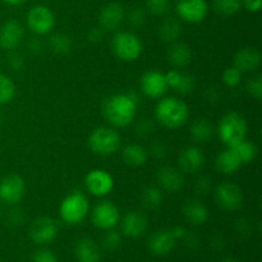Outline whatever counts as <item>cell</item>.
<instances>
[{
	"mask_svg": "<svg viewBox=\"0 0 262 262\" xmlns=\"http://www.w3.org/2000/svg\"><path fill=\"white\" fill-rule=\"evenodd\" d=\"M74 256L78 262H99L101 251L91 238H82L74 246Z\"/></svg>",
	"mask_w": 262,
	"mask_h": 262,
	"instance_id": "obj_23",
	"label": "cell"
},
{
	"mask_svg": "<svg viewBox=\"0 0 262 262\" xmlns=\"http://www.w3.org/2000/svg\"><path fill=\"white\" fill-rule=\"evenodd\" d=\"M191 135L196 142H207L214 135V127L206 119H197L191 127Z\"/></svg>",
	"mask_w": 262,
	"mask_h": 262,
	"instance_id": "obj_29",
	"label": "cell"
},
{
	"mask_svg": "<svg viewBox=\"0 0 262 262\" xmlns=\"http://www.w3.org/2000/svg\"><path fill=\"white\" fill-rule=\"evenodd\" d=\"M182 35V25L176 18H165L159 25V37L165 42H176Z\"/></svg>",
	"mask_w": 262,
	"mask_h": 262,
	"instance_id": "obj_28",
	"label": "cell"
},
{
	"mask_svg": "<svg viewBox=\"0 0 262 262\" xmlns=\"http://www.w3.org/2000/svg\"><path fill=\"white\" fill-rule=\"evenodd\" d=\"M215 194H216V201L219 206L227 211H235L242 207L243 193L242 189L237 184L224 182L217 186Z\"/></svg>",
	"mask_w": 262,
	"mask_h": 262,
	"instance_id": "obj_11",
	"label": "cell"
},
{
	"mask_svg": "<svg viewBox=\"0 0 262 262\" xmlns=\"http://www.w3.org/2000/svg\"><path fill=\"white\" fill-rule=\"evenodd\" d=\"M183 214L186 219L193 225H202L209 219V211L206 206L199 200L187 202L183 206Z\"/></svg>",
	"mask_w": 262,
	"mask_h": 262,
	"instance_id": "obj_25",
	"label": "cell"
},
{
	"mask_svg": "<svg viewBox=\"0 0 262 262\" xmlns=\"http://www.w3.org/2000/svg\"><path fill=\"white\" fill-rule=\"evenodd\" d=\"M128 22L135 28H140L146 22V10L143 8L136 7L128 14Z\"/></svg>",
	"mask_w": 262,
	"mask_h": 262,
	"instance_id": "obj_38",
	"label": "cell"
},
{
	"mask_svg": "<svg viewBox=\"0 0 262 262\" xmlns=\"http://www.w3.org/2000/svg\"><path fill=\"white\" fill-rule=\"evenodd\" d=\"M32 262H58V257L53 251L48 248H41L33 253Z\"/></svg>",
	"mask_w": 262,
	"mask_h": 262,
	"instance_id": "obj_40",
	"label": "cell"
},
{
	"mask_svg": "<svg viewBox=\"0 0 262 262\" xmlns=\"http://www.w3.org/2000/svg\"><path fill=\"white\" fill-rule=\"evenodd\" d=\"M214 9L222 15H234L242 9V0H214Z\"/></svg>",
	"mask_w": 262,
	"mask_h": 262,
	"instance_id": "obj_33",
	"label": "cell"
},
{
	"mask_svg": "<svg viewBox=\"0 0 262 262\" xmlns=\"http://www.w3.org/2000/svg\"><path fill=\"white\" fill-rule=\"evenodd\" d=\"M84 186L91 194L96 197H104L114 188V179L112 174L104 169H94L89 171L84 178Z\"/></svg>",
	"mask_w": 262,
	"mask_h": 262,
	"instance_id": "obj_10",
	"label": "cell"
},
{
	"mask_svg": "<svg viewBox=\"0 0 262 262\" xmlns=\"http://www.w3.org/2000/svg\"><path fill=\"white\" fill-rule=\"evenodd\" d=\"M25 37V27L17 19L7 20L0 27V48L5 50H14Z\"/></svg>",
	"mask_w": 262,
	"mask_h": 262,
	"instance_id": "obj_14",
	"label": "cell"
},
{
	"mask_svg": "<svg viewBox=\"0 0 262 262\" xmlns=\"http://www.w3.org/2000/svg\"><path fill=\"white\" fill-rule=\"evenodd\" d=\"M28 46H30V51L33 54H37L42 50V42L38 38H32L30 43H28Z\"/></svg>",
	"mask_w": 262,
	"mask_h": 262,
	"instance_id": "obj_45",
	"label": "cell"
},
{
	"mask_svg": "<svg viewBox=\"0 0 262 262\" xmlns=\"http://www.w3.org/2000/svg\"><path fill=\"white\" fill-rule=\"evenodd\" d=\"M102 37H104V30L101 27L91 28L87 33V38L91 42H99V41L102 40Z\"/></svg>",
	"mask_w": 262,
	"mask_h": 262,
	"instance_id": "obj_42",
	"label": "cell"
},
{
	"mask_svg": "<svg viewBox=\"0 0 262 262\" xmlns=\"http://www.w3.org/2000/svg\"><path fill=\"white\" fill-rule=\"evenodd\" d=\"M156 119L166 128H179L188 120L189 110L178 97H165L158 102L155 109Z\"/></svg>",
	"mask_w": 262,
	"mask_h": 262,
	"instance_id": "obj_2",
	"label": "cell"
},
{
	"mask_svg": "<svg viewBox=\"0 0 262 262\" xmlns=\"http://www.w3.org/2000/svg\"><path fill=\"white\" fill-rule=\"evenodd\" d=\"M165 79L168 87H170L181 95H187L192 92L194 89V84H196L193 76L183 73L178 69H171L168 73H165Z\"/></svg>",
	"mask_w": 262,
	"mask_h": 262,
	"instance_id": "obj_21",
	"label": "cell"
},
{
	"mask_svg": "<svg viewBox=\"0 0 262 262\" xmlns=\"http://www.w3.org/2000/svg\"><path fill=\"white\" fill-rule=\"evenodd\" d=\"M90 204L87 197L82 192H72L61 201L59 214L61 220L69 225L81 223L89 214Z\"/></svg>",
	"mask_w": 262,
	"mask_h": 262,
	"instance_id": "obj_4",
	"label": "cell"
},
{
	"mask_svg": "<svg viewBox=\"0 0 262 262\" xmlns=\"http://www.w3.org/2000/svg\"><path fill=\"white\" fill-rule=\"evenodd\" d=\"M147 151L141 145H137V143L127 145L124 147V150H123V160L129 166L137 168V166L145 165L146 161H147Z\"/></svg>",
	"mask_w": 262,
	"mask_h": 262,
	"instance_id": "obj_27",
	"label": "cell"
},
{
	"mask_svg": "<svg viewBox=\"0 0 262 262\" xmlns=\"http://www.w3.org/2000/svg\"><path fill=\"white\" fill-rule=\"evenodd\" d=\"M171 233H173V235L176 237V239H182V238H186L187 235V232L186 229H184L183 227H176L171 229Z\"/></svg>",
	"mask_w": 262,
	"mask_h": 262,
	"instance_id": "obj_47",
	"label": "cell"
},
{
	"mask_svg": "<svg viewBox=\"0 0 262 262\" xmlns=\"http://www.w3.org/2000/svg\"><path fill=\"white\" fill-rule=\"evenodd\" d=\"M168 60L176 68H183L192 60V50L187 43L174 42L168 50Z\"/></svg>",
	"mask_w": 262,
	"mask_h": 262,
	"instance_id": "obj_24",
	"label": "cell"
},
{
	"mask_svg": "<svg viewBox=\"0 0 262 262\" xmlns=\"http://www.w3.org/2000/svg\"><path fill=\"white\" fill-rule=\"evenodd\" d=\"M26 193L25 179L18 174H9L0 181V201L7 205H17Z\"/></svg>",
	"mask_w": 262,
	"mask_h": 262,
	"instance_id": "obj_9",
	"label": "cell"
},
{
	"mask_svg": "<svg viewBox=\"0 0 262 262\" xmlns=\"http://www.w3.org/2000/svg\"><path fill=\"white\" fill-rule=\"evenodd\" d=\"M247 91L248 94L252 97H255L256 100H260L262 97V76L257 74L256 77H253L252 79H250L247 83Z\"/></svg>",
	"mask_w": 262,
	"mask_h": 262,
	"instance_id": "obj_39",
	"label": "cell"
},
{
	"mask_svg": "<svg viewBox=\"0 0 262 262\" xmlns=\"http://www.w3.org/2000/svg\"><path fill=\"white\" fill-rule=\"evenodd\" d=\"M146 8L154 15H165L170 10V2L169 0H146Z\"/></svg>",
	"mask_w": 262,
	"mask_h": 262,
	"instance_id": "obj_35",
	"label": "cell"
},
{
	"mask_svg": "<svg viewBox=\"0 0 262 262\" xmlns=\"http://www.w3.org/2000/svg\"><path fill=\"white\" fill-rule=\"evenodd\" d=\"M105 118L114 127H127L137 114V100L130 94H117L106 99L102 106Z\"/></svg>",
	"mask_w": 262,
	"mask_h": 262,
	"instance_id": "obj_1",
	"label": "cell"
},
{
	"mask_svg": "<svg viewBox=\"0 0 262 262\" xmlns=\"http://www.w3.org/2000/svg\"><path fill=\"white\" fill-rule=\"evenodd\" d=\"M242 7H245L248 12L256 13L261 9L262 0H242Z\"/></svg>",
	"mask_w": 262,
	"mask_h": 262,
	"instance_id": "obj_43",
	"label": "cell"
},
{
	"mask_svg": "<svg viewBox=\"0 0 262 262\" xmlns=\"http://www.w3.org/2000/svg\"><path fill=\"white\" fill-rule=\"evenodd\" d=\"M232 148L235 151V154H237V156L239 158L242 164L251 163L257 156V146L252 141L243 140L235 146H233Z\"/></svg>",
	"mask_w": 262,
	"mask_h": 262,
	"instance_id": "obj_30",
	"label": "cell"
},
{
	"mask_svg": "<svg viewBox=\"0 0 262 262\" xmlns=\"http://www.w3.org/2000/svg\"><path fill=\"white\" fill-rule=\"evenodd\" d=\"M205 163V155L201 148L196 146H188L183 148L178 156L179 169L184 173H196Z\"/></svg>",
	"mask_w": 262,
	"mask_h": 262,
	"instance_id": "obj_18",
	"label": "cell"
},
{
	"mask_svg": "<svg viewBox=\"0 0 262 262\" xmlns=\"http://www.w3.org/2000/svg\"><path fill=\"white\" fill-rule=\"evenodd\" d=\"M122 243V235L119 232H115V230L109 229L106 234L104 235V239H102V246H104L106 250L114 251Z\"/></svg>",
	"mask_w": 262,
	"mask_h": 262,
	"instance_id": "obj_37",
	"label": "cell"
},
{
	"mask_svg": "<svg viewBox=\"0 0 262 262\" xmlns=\"http://www.w3.org/2000/svg\"><path fill=\"white\" fill-rule=\"evenodd\" d=\"M151 152L156 158H164L165 156V147L161 143H156V145H152V147H151Z\"/></svg>",
	"mask_w": 262,
	"mask_h": 262,
	"instance_id": "obj_46",
	"label": "cell"
},
{
	"mask_svg": "<svg viewBox=\"0 0 262 262\" xmlns=\"http://www.w3.org/2000/svg\"><path fill=\"white\" fill-rule=\"evenodd\" d=\"M215 165H216L217 170L222 171V173L233 174L241 168L242 163H241L239 158L237 156L235 151L233 150L232 147H229L227 148V150L222 151V152L216 156Z\"/></svg>",
	"mask_w": 262,
	"mask_h": 262,
	"instance_id": "obj_26",
	"label": "cell"
},
{
	"mask_svg": "<svg viewBox=\"0 0 262 262\" xmlns=\"http://www.w3.org/2000/svg\"><path fill=\"white\" fill-rule=\"evenodd\" d=\"M124 19V9L119 3H109L99 15L100 27L104 31H117Z\"/></svg>",
	"mask_w": 262,
	"mask_h": 262,
	"instance_id": "obj_16",
	"label": "cell"
},
{
	"mask_svg": "<svg viewBox=\"0 0 262 262\" xmlns=\"http://www.w3.org/2000/svg\"><path fill=\"white\" fill-rule=\"evenodd\" d=\"M120 136L115 129L109 127H99L92 130L89 137L91 151L100 156H110L120 147Z\"/></svg>",
	"mask_w": 262,
	"mask_h": 262,
	"instance_id": "obj_5",
	"label": "cell"
},
{
	"mask_svg": "<svg viewBox=\"0 0 262 262\" xmlns=\"http://www.w3.org/2000/svg\"><path fill=\"white\" fill-rule=\"evenodd\" d=\"M58 235V224L49 216L36 219L30 228V238L36 245H46Z\"/></svg>",
	"mask_w": 262,
	"mask_h": 262,
	"instance_id": "obj_13",
	"label": "cell"
},
{
	"mask_svg": "<svg viewBox=\"0 0 262 262\" xmlns=\"http://www.w3.org/2000/svg\"><path fill=\"white\" fill-rule=\"evenodd\" d=\"M222 262H239V261L234 257H225V258H223Z\"/></svg>",
	"mask_w": 262,
	"mask_h": 262,
	"instance_id": "obj_50",
	"label": "cell"
},
{
	"mask_svg": "<svg viewBox=\"0 0 262 262\" xmlns=\"http://www.w3.org/2000/svg\"><path fill=\"white\" fill-rule=\"evenodd\" d=\"M15 96V84L12 78L5 74H0V105L12 101Z\"/></svg>",
	"mask_w": 262,
	"mask_h": 262,
	"instance_id": "obj_32",
	"label": "cell"
},
{
	"mask_svg": "<svg viewBox=\"0 0 262 262\" xmlns=\"http://www.w3.org/2000/svg\"><path fill=\"white\" fill-rule=\"evenodd\" d=\"M120 227H122V233L125 237L138 238L145 233L146 228H147V219L142 212L129 211L123 216Z\"/></svg>",
	"mask_w": 262,
	"mask_h": 262,
	"instance_id": "obj_19",
	"label": "cell"
},
{
	"mask_svg": "<svg viewBox=\"0 0 262 262\" xmlns=\"http://www.w3.org/2000/svg\"><path fill=\"white\" fill-rule=\"evenodd\" d=\"M91 219L96 228L102 230L113 229L119 223V209L109 200H102L94 206Z\"/></svg>",
	"mask_w": 262,
	"mask_h": 262,
	"instance_id": "obj_7",
	"label": "cell"
},
{
	"mask_svg": "<svg viewBox=\"0 0 262 262\" xmlns=\"http://www.w3.org/2000/svg\"><path fill=\"white\" fill-rule=\"evenodd\" d=\"M262 60V55L260 50L252 46L243 48L235 54L234 56V67L239 69L242 73L245 72H253L260 67Z\"/></svg>",
	"mask_w": 262,
	"mask_h": 262,
	"instance_id": "obj_20",
	"label": "cell"
},
{
	"mask_svg": "<svg viewBox=\"0 0 262 262\" xmlns=\"http://www.w3.org/2000/svg\"><path fill=\"white\" fill-rule=\"evenodd\" d=\"M241 81H242V72L235 67H229L223 72V82L225 86L233 89V87H237Z\"/></svg>",
	"mask_w": 262,
	"mask_h": 262,
	"instance_id": "obj_36",
	"label": "cell"
},
{
	"mask_svg": "<svg viewBox=\"0 0 262 262\" xmlns=\"http://www.w3.org/2000/svg\"><path fill=\"white\" fill-rule=\"evenodd\" d=\"M113 51L123 61H135L142 53V42L136 33L120 31L113 37Z\"/></svg>",
	"mask_w": 262,
	"mask_h": 262,
	"instance_id": "obj_6",
	"label": "cell"
},
{
	"mask_svg": "<svg viewBox=\"0 0 262 262\" xmlns=\"http://www.w3.org/2000/svg\"><path fill=\"white\" fill-rule=\"evenodd\" d=\"M158 182L165 191L174 192V193L181 191L184 184V179L181 171L171 166H163L161 169H159Z\"/></svg>",
	"mask_w": 262,
	"mask_h": 262,
	"instance_id": "obj_22",
	"label": "cell"
},
{
	"mask_svg": "<svg viewBox=\"0 0 262 262\" xmlns=\"http://www.w3.org/2000/svg\"><path fill=\"white\" fill-rule=\"evenodd\" d=\"M49 46L53 53L58 54V55H66L72 50V40L69 36L64 35V33H55L50 37Z\"/></svg>",
	"mask_w": 262,
	"mask_h": 262,
	"instance_id": "obj_31",
	"label": "cell"
},
{
	"mask_svg": "<svg viewBox=\"0 0 262 262\" xmlns=\"http://www.w3.org/2000/svg\"><path fill=\"white\" fill-rule=\"evenodd\" d=\"M165 74L159 71H147L141 77V90L151 99H160L168 90Z\"/></svg>",
	"mask_w": 262,
	"mask_h": 262,
	"instance_id": "obj_15",
	"label": "cell"
},
{
	"mask_svg": "<svg viewBox=\"0 0 262 262\" xmlns=\"http://www.w3.org/2000/svg\"><path fill=\"white\" fill-rule=\"evenodd\" d=\"M22 211H19V210H14V211H12V216L14 217H10V222L13 223V224H22L23 222V215L20 214Z\"/></svg>",
	"mask_w": 262,
	"mask_h": 262,
	"instance_id": "obj_48",
	"label": "cell"
},
{
	"mask_svg": "<svg viewBox=\"0 0 262 262\" xmlns=\"http://www.w3.org/2000/svg\"><path fill=\"white\" fill-rule=\"evenodd\" d=\"M3 3H5L7 5H12V7H17V5L25 4L27 0H2Z\"/></svg>",
	"mask_w": 262,
	"mask_h": 262,
	"instance_id": "obj_49",
	"label": "cell"
},
{
	"mask_svg": "<svg viewBox=\"0 0 262 262\" xmlns=\"http://www.w3.org/2000/svg\"><path fill=\"white\" fill-rule=\"evenodd\" d=\"M177 239L171 229H164L155 232L148 239V250L155 256H166L176 247Z\"/></svg>",
	"mask_w": 262,
	"mask_h": 262,
	"instance_id": "obj_17",
	"label": "cell"
},
{
	"mask_svg": "<svg viewBox=\"0 0 262 262\" xmlns=\"http://www.w3.org/2000/svg\"><path fill=\"white\" fill-rule=\"evenodd\" d=\"M206 0H178L176 12L182 20L188 23H199L207 15Z\"/></svg>",
	"mask_w": 262,
	"mask_h": 262,
	"instance_id": "obj_12",
	"label": "cell"
},
{
	"mask_svg": "<svg viewBox=\"0 0 262 262\" xmlns=\"http://www.w3.org/2000/svg\"><path fill=\"white\" fill-rule=\"evenodd\" d=\"M8 64H9L10 69L17 72L23 68V66H25V60H23V58L19 55V54L12 53L9 55V59H8Z\"/></svg>",
	"mask_w": 262,
	"mask_h": 262,
	"instance_id": "obj_41",
	"label": "cell"
},
{
	"mask_svg": "<svg viewBox=\"0 0 262 262\" xmlns=\"http://www.w3.org/2000/svg\"><path fill=\"white\" fill-rule=\"evenodd\" d=\"M163 202V193L158 187H147L142 193V204L147 209L155 210Z\"/></svg>",
	"mask_w": 262,
	"mask_h": 262,
	"instance_id": "obj_34",
	"label": "cell"
},
{
	"mask_svg": "<svg viewBox=\"0 0 262 262\" xmlns=\"http://www.w3.org/2000/svg\"><path fill=\"white\" fill-rule=\"evenodd\" d=\"M55 25V15L46 5H35L27 13V26L36 35H46Z\"/></svg>",
	"mask_w": 262,
	"mask_h": 262,
	"instance_id": "obj_8",
	"label": "cell"
},
{
	"mask_svg": "<svg viewBox=\"0 0 262 262\" xmlns=\"http://www.w3.org/2000/svg\"><path fill=\"white\" fill-rule=\"evenodd\" d=\"M217 133L224 145L233 147L241 141L246 140L247 136V122L238 113L232 112L222 118L217 127Z\"/></svg>",
	"mask_w": 262,
	"mask_h": 262,
	"instance_id": "obj_3",
	"label": "cell"
},
{
	"mask_svg": "<svg viewBox=\"0 0 262 262\" xmlns=\"http://www.w3.org/2000/svg\"><path fill=\"white\" fill-rule=\"evenodd\" d=\"M196 189L199 193H207V191L210 189V179L206 178V177H202L197 181Z\"/></svg>",
	"mask_w": 262,
	"mask_h": 262,
	"instance_id": "obj_44",
	"label": "cell"
}]
</instances>
